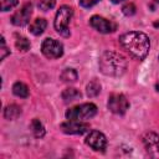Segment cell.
Segmentation results:
<instances>
[{"label": "cell", "instance_id": "6da1fadb", "mask_svg": "<svg viewBox=\"0 0 159 159\" xmlns=\"http://www.w3.org/2000/svg\"><path fill=\"white\" fill-rule=\"evenodd\" d=\"M119 42L130 56L138 60L145 58L150 48L148 36L139 31H129L123 34L119 37Z\"/></svg>", "mask_w": 159, "mask_h": 159}, {"label": "cell", "instance_id": "7a4b0ae2", "mask_svg": "<svg viewBox=\"0 0 159 159\" xmlns=\"http://www.w3.org/2000/svg\"><path fill=\"white\" fill-rule=\"evenodd\" d=\"M99 70L106 76L119 77L127 70V60L120 53L106 51L99 58Z\"/></svg>", "mask_w": 159, "mask_h": 159}, {"label": "cell", "instance_id": "3957f363", "mask_svg": "<svg viewBox=\"0 0 159 159\" xmlns=\"http://www.w3.org/2000/svg\"><path fill=\"white\" fill-rule=\"evenodd\" d=\"M72 16H73V10L67 6V5H63L61 6L57 12H56V16H55V21H53V25H55V29L56 31L62 35L63 37H67L70 36V22L72 20Z\"/></svg>", "mask_w": 159, "mask_h": 159}, {"label": "cell", "instance_id": "277c9868", "mask_svg": "<svg viewBox=\"0 0 159 159\" xmlns=\"http://www.w3.org/2000/svg\"><path fill=\"white\" fill-rule=\"evenodd\" d=\"M97 113V107L93 103H82L75 106L66 112V118L71 120H83L89 119Z\"/></svg>", "mask_w": 159, "mask_h": 159}, {"label": "cell", "instance_id": "5b68a950", "mask_svg": "<svg viewBox=\"0 0 159 159\" xmlns=\"http://www.w3.org/2000/svg\"><path fill=\"white\" fill-rule=\"evenodd\" d=\"M108 109L116 114H124L129 108V102L122 93H112L107 102Z\"/></svg>", "mask_w": 159, "mask_h": 159}, {"label": "cell", "instance_id": "8992f818", "mask_svg": "<svg viewBox=\"0 0 159 159\" xmlns=\"http://www.w3.org/2000/svg\"><path fill=\"white\" fill-rule=\"evenodd\" d=\"M41 51L47 58H58L63 55V46L60 41H56L53 39H46L41 45Z\"/></svg>", "mask_w": 159, "mask_h": 159}, {"label": "cell", "instance_id": "52a82bcc", "mask_svg": "<svg viewBox=\"0 0 159 159\" xmlns=\"http://www.w3.org/2000/svg\"><path fill=\"white\" fill-rule=\"evenodd\" d=\"M86 144L96 152H103L107 147V139L99 130H91L86 137Z\"/></svg>", "mask_w": 159, "mask_h": 159}, {"label": "cell", "instance_id": "ba28073f", "mask_svg": "<svg viewBox=\"0 0 159 159\" xmlns=\"http://www.w3.org/2000/svg\"><path fill=\"white\" fill-rule=\"evenodd\" d=\"M143 143L150 157L159 158V135L158 134L153 132L145 133L143 137Z\"/></svg>", "mask_w": 159, "mask_h": 159}, {"label": "cell", "instance_id": "9c48e42d", "mask_svg": "<svg viewBox=\"0 0 159 159\" xmlns=\"http://www.w3.org/2000/svg\"><path fill=\"white\" fill-rule=\"evenodd\" d=\"M31 14H32V5L27 2L11 16V22L15 26H24L30 21Z\"/></svg>", "mask_w": 159, "mask_h": 159}, {"label": "cell", "instance_id": "30bf717a", "mask_svg": "<svg viewBox=\"0 0 159 159\" xmlns=\"http://www.w3.org/2000/svg\"><path fill=\"white\" fill-rule=\"evenodd\" d=\"M89 24L94 30H97L98 32H102V34H109L116 30V25L112 21H109L102 16H98V15L92 16L89 20Z\"/></svg>", "mask_w": 159, "mask_h": 159}, {"label": "cell", "instance_id": "8fae6325", "mask_svg": "<svg viewBox=\"0 0 159 159\" xmlns=\"http://www.w3.org/2000/svg\"><path fill=\"white\" fill-rule=\"evenodd\" d=\"M62 132L67 134H83L89 130V124L83 123L81 120H71L68 119L67 122L61 124Z\"/></svg>", "mask_w": 159, "mask_h": 159}, {"label": "cell", "instance_id": "7c38bea8", "mask_svg": "<svg viewBox=\"0 0 159 159\" xmlns=\"http://www.w3.org/2000/svg\"><path fill=\"white\" fill-rule=\"evenodd\" d=\"M61 96H62V99H63L65 103H71V102H75V101L80 99L82 94L78 89H76L73 87H68V88L63 89Z\"/></svg>", "mask_w": 159, "mask_h": 159}, {"label": "cell", "instance_id": "4fadbf2b", "mask_svg": "<svg viewBox=\"0 0 159 159\" xmlns=\"http://www.w3.org/2000/svg\"><path fill=\"white\" fill-rule=\"evenodd\" d=\"M46 26H47V22H46L45 19H42V17L35 19V20L32 21V24L30 25V32H31L32 35H36V36H37V35H41V34L45 31Z\"/></svg>", "mask_w": 159, "mask_h": 159}, {"label": "cell", "instance_id": "5bb4252c", "mask_svg": "<svg viewBox=\"0 0 159 159\" xmlns=\"http://www.w3.org/2000/svg\"><path fill=\"white\" fill-rule=\"evenodd\" d=\"M20 114H21V108H20L17 104L6 106L5 109H4V117H5L6 119H9V120L16 119Z\"/></svg>", "mask_w": 159, "mask_h": 159}, {"label": "cell", "instance_id": "9a60e30c", "mask_svg": "<svg viewBox=\"0 0 159 159\" xmlns=\"http://www.w3.org/2000/svg\"><path fill=\"white\" fill-rule=\"evenodd\" d=\"M12 92L15 96H17L20 98H26L29 96V87L24 82H16L12 86Z\"/></svg>", "mask_w": 159, "mask_h": 159}, {"label": "cell", "instance_id": "2e32d148", "mask_svg": "<svg viewBox=\"0 0 159 159\" xmlns=\"http://www.w3.org/2000/svg\"><path fill=\"white\" fill-rule=\"evenodd\" d=\"M60 77H61V80H62L63 82H66V83H73V82L77 81L78 75H77L76 70H73V68H66V70L62 71V73H61Z\"/></svg>", "mask_w": 159, "mask_h": 159}, {"label": "cell", "instance_id": "e0dca14e", "mask_svg": "<svg viewBox=\"0 0 159 159\" xmlns=\"http://www.w3.org/2000/svg\"><path fill=\"white\" fill-rule=\"evenodd\" d=\"M30 128H31V130H32V133H34V135L36 138H41V137L45 135V127H43V124L37 118L32 119Z\"/></svg>", "mask_w": 159, "mask_h": 159}, {"label": "cell", "instance_id": "ac0fdd59", "mask_svg": "<svg viewBox=\"0 0 159 159\" xmlns=\"http://www.w3.org/2000/svg\"><path fill=\"white\" fill-rule=\"evenodd\" d=\"M87 96L88 97H96L97 94H99L101 92V83L97 80H92L88 84H87Z\"/></svg>", "mask_w": 159, "mask_h": 159}, {"label": "cell", "instance_id": "d6986e66", "mask_svg": "<svg viewBox=\"0 0 159 159\" xmlns=\"http://www.w3.org/2000/svg\"><path fill=\"white\" fill-rule=\"evenodd\" d=\"M15 46H16V48H17L19 51H21V52H26V51L30 48V41H29L26 37L20 36V37L16 39V41H15Z\"/></svg>", "mask_w": 159, "mask_h": 159}, {"label": "cell", "instance_id": "ffe728a7", "mask_svg": "<svg viewBox=\"0 0 159 159\" xmlns=\"http://www.w3.org/2000/svg\"><path fill=\"white\" fill-rule=\"evenodd\" d=\"M55 5H56V0H40L39 9L42 11H47V10H51Z\"/></svg>", "mask_w": 159, "mask_h": 159}, {"label": "cell", "instance_id": "44dd1931", "mask_svg": "<svg viewBox=\"0 0 159 159\" xmlns=\"http://www.w3.org/2000/svg\"><path fill=\"white\" fill-rule=\"evenodd\" d=\"M19 2V0H0V7L2 11H7L10 9H12L14 6H16Z\"/></svg>", "mask_w": 159, "mask_h": 159}, {"label": "cell", "instance_id": "7402d4cb", "mask_svg": "<svg viewBox=\"0 0 159 159\" xmlns=\"http://www.w3.org/2000/svg\"><path fill=\"white\" fill-rule=\"evenodd\" d=\"M122 11H123L124 15H127V16H132V15L135 14V6H134V4L128 2V4H125V5L122 7Z\"/></svg>", "mask_w": 159, "mask_h": 159}, {"label": "cell", "instance_id": "603a6c76", "mask_svg": "<svg viewBox=\"0 0 159 159\" xmlns=\"http://www.w3.org/2000/svg\"><path fill=\"white\" fill-rule=\"evenodd\" d=\"M0 51H1V53H0V58L1 60H4L10 53V51L6 47V43H5V39L4 37H1V48H0Z\"/></svg>", "mask_w": 159, "mask_h": 159}, {"label": "cell", "instance_id": "cb8c5ba5", "mask_svg": "<svg viewBox=\"0 0 159 159\" xmlns=\"http://www.w3.org/2000/svg\"><path fill=\"white\" fill-rule=\"evenodd\" d=\"M98 1H99V0H80V4H81V6H83V7H91V6L96 5Z\"/></svg>", "mask_w": 159, "mask_h": 159}, {"label": "cell", "instance_id": "d4e9b609", "mask_svg": "<svg viewBox=\"0 0 159 159\" xmlns=\"http://www.w3.org/2000/svg\"><path fill=\"white\" fill-rule=\"evenodd\" d=\"M113 4H119V2H123L124 0H111Z\"/></svg>", "mask_w": 159, "mask_h": 159}, {"label": "cell", "instance_id": "484cf974", "mask_svg": "<svg viewBox=\"0 0 159 159\" xmlns=\"http://www.w3.org/2000/svg\"><path fill=\"white\" fill-rule=\"evenodd\" d=\"M154 26H155V27H159V21H155V22H154Z\"/></svg>", "mask_w": 159, "mask_h": 159}, {"label": "cell", "instance_id": "4316f807", "mask_svg": "<svg viewBox=\"0 0 159 159\" xmlns=\"http://www.w3.org/2000/svg\"><path fill=\"white\" fill-rule=\"evenodd\" d=\"M155 88H157V91H159V82L155 84Z\"/></svg>", "mask_w": 159, "mask_h": 159}]
</instances>
